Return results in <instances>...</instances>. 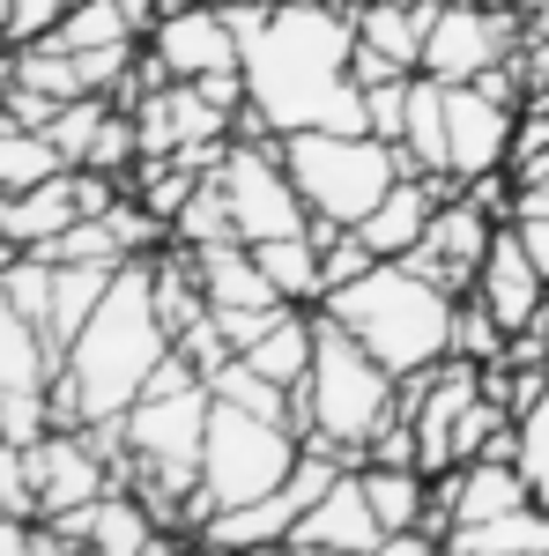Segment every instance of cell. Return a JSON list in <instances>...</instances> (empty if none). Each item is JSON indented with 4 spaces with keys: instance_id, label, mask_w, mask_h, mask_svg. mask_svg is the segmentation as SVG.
<instances>
[{
    "instance_id": "7a4b0ae2",
    "label": "cell",
    "mask_w": 549,
    "mask_h": 556,
    "mask_svg": "<svg viewBox=\"0 0 549 556\" xmlns=\"http://www.w3.org/2000/svg\"><path fill=\"white\" fill-rule=\"evenodd\" d=\"M149 260H157V253H149ZM149 260H127V267L112 275V290H104V304H97V319H89L83 334H75V349L60 356L67 379L83 386V416H89V424H120L134 401H141L149 371L171 356V327L157 319V298H149Z\"/></svg>"
},
{
    "instance_id": "2e32d148",
    "label": "cell",
    "mask_w": 549,
    "mask_h": 556,
    "mask_svg": "<svg viewBox=\"0 0 549 556\" xmlns=\"http://www.w3.org/2000/svg\"><path fill=\"white\" fill-rule=\"evenodd\" d=\"M83 223V186H75V172L45 178V186H30V193H0V253H45L60 230H75Z\"/></svg>"
},
{
    "instance_id": "8fae6325",
    "label": "cell",
    "mask_w": 549,
    "mask_h": 556,
    "mask_svg": "<svg viewBox=\"0 0 549 556\" xmlns=\"http://www.w3.org/2000/svg\"><path fill=\"white\" fill-rule=\"evenodd\" d=\"M467 298L483 304L506 334H527V327L542 319L549 275H542V260L527 253L520 223H498V238H490V253H483V267H475V290H467Z\"/></svg>"
},
{
    "instance_id": "30bf717a",
    "label": "cell",
    "mask_w": 549,
    "mask_h": 556,
    "mask_svg": "<svg viewBox=\"0 0 549 556\" xmlns=\"http://www.w3.org/2000/svg\"><path fill=\"white\" fill-rule=\"evenodd\" d=\"M512 134H520V104L490 97L483 83H446L453 186H467V178H490V172H512Z\"/></svg>"
},
{
    "instance_id": "277c9868",
    "label": "cell",
    "mask_w": 549,
    "mask_h": 556,
    "mask_svg": "<svg viewBox=\"0 0 549 556\" xmlns=\"http://www.w3.org/2000/svg\"><path fill=\"white\" fill-rule=\"evenodd\" d=\"M290 401H297V438L304 445H327L349 468H364L372 438L401 416V379L349 327H335L320 312V349H312L304 386H290Z\"/></svg>"
},
{
    "instance_id": "e575fe53",
    "label": "cell",
    "mask_w": 549,
    "mask_h": 556,
    "mask_svg": "<svg viewBox=\"0 0 549 556\" xmlns=\"http://www.w3.org/2000/svg\"><path fill=\"white\" fill-rule=\"evenodd\" d=\"M67 8H75V0H15V8H8L0 45H38V38H52V30L67 23Z\"/></svg>"
},
{
    "instance_id": "f1b7e54d",
    "label": "cell",
    "mask_w": 549,
    "mask_h": 556,
    "mask_svg": "<svg viewBox=\"0 0 549 556\" xmlns=\"http://www.w3.org/2000/svg\"><path fill=\"white\" fill-rule=\"evenodd\" d=\"M52 45H67V52H112V45H141V30L127 23L120 0H75L67 23L52 30Z\"/></svg>"
},
{
    "instance_id": "d4e9b609",
    "label": "cell",
    "mask_w": 549,
    "mask_h": 556,
    "mask_svg": "<svg viewBox=\"0 0 549 556\" xmlns=\"http://www.w3.org/2000/svg\"><path fill=\"white\" fill-rule=\"evenodd\" d=\"M52 371H60V349L45 342V327L0 298V393H38L52 386Z\"/></svg>"
},
{
    "instance_id": "e0dca14e",
    "label": "cell",
    "mask_w": 549,
    "mask_h": 556,
    "mask_svg": "<svg viewBox=\"0 0 549 556\" xmlns=\"http://www.w3.org/2000/svg\"><path fill=\"white\" fill-rule=\"evenodd\" d=\"M453 193V178H416L401 172L394 178V193H386L379 208L357 223V238L372 245V260H409L423 245V230H431V215H438V201Z\"/></svg>"
},
{
    "instance_id": "7402d4cb",
    "label": "cell",
    "mask_w": 549,
    "mask_h": 556,
    "mask_svg": "<svg viewBox=\"0 0 549 556\" xmlns=\"http://www.w3.org/2000/svg\"><path fill=\"white\" fill-rule=\"evenodd\" d=\"M542 549H549V505L542 497L446 534V556H542Z\"/></svg>"
},
{
    "instance_id": "44dd1931",
    "label": "cell",
    "mask_w": 549,
    "mask_h": 556,
    "mask_svg": "<svg viewBox=\"0 0 549 556\" xmlns=\"http://www.w3.org/2000/svg\"><path fill=\"white\" fill-rule=\"evenodd\" d=\"M401 156H409V172L416 178H453V141H446V83H431L416 75L409 83V119H401V141H394Z\"/></svg>"
},
{
    "instance_id": "74e56055",
    "label": "cell",
    "mask_w": 549,
    "mask_h": 556,
    "mask_svg": "<svg viewBox=\"0 0 549 556\" xmlns=\"http://www.w3.org/2000/svg\"><path fill=\"white\" fill-rule=\"evenodd\" d=\"M30 534H38V519L0 513V556H30Z\"/></svg>"
},
{
    "instance_id": "52a82bcc",
    "label": "cell",
    "mask_w": 549,
    "mask_h": 556,
    "mask_svg": "<svg viewBox=\"0 0 549 556\" xmlns=\"http://www.w3.org/2000/svg\"><path fill=\"white\" fill-rule=\"evenodd\" d=\"M215 186H223L230 223H238L246 245L312 230V208H304V193H297L290 164H283V141H246V134H230V149H223V164H215Z\"/></svg>"
},
{
    "instance_id": "ba28073f",
    "label": "cell",
    "mask_w": 549,
    "mask_h": 556,
    "mask_svg": "<svg viewBox=\"0 0 549 556\" xmlns=\"http://www.w3.org/2000/svg\"><path fill=\"white\" fill-rule=\"evenodd\" d=\"M520 15L512 8H483V0H446L423 30V75L431 83H475L490 67H506L520 45Z\"/></svg>"
},
{
    "instance_id": "7c38bea8",
    "label": "cell",
    "mask_w": 549,
    "mask_h": 556,
    "mask_svg": "<svg viewBox=\"0 0 549 556\" xmlns=\"http://www.w3.org/2000/svg\"><path fill=\"white\" fill-rule=\"evenodd\" d=\"M141 45H149V60L164 67L171 83H201V75H223V67H246V45L230 30V15L223 8H201V0L171 8Z\"/></svg>"
},
{
    "instance_id": "f6af8a7d",
    "label": "cell",
    "mask_w": 549,
    "mask_h": 556,
    "mask_svg": "<svg viewBox=\"0 0 549 556\" xmlns=\"http://www.w3.org/2000/svg\"><path fill=\"white\" fill-rule=\"evenodd\" d=\"M8 8H15V0H0V30H8Z\"/></svg>"
},
{
    "instance_id": "ffe728a7",
    "label": "cell",
    "mask_w": 549,
    "mask_h": 556,
    "mask_svg": "<svg viewBox=\"0 0 549 556\" xmlns=\"http://www.w3.org/2000/svg\"><path fill=\"white\" fill-rule=\"evenodd\" d=\"M357 15V45H372L379 60H394L401 75H423V30L438 8H401V0H349Z\"/></svg>"
},
{
    "instance_id": "4316f807",
    "label": "cell",
    "mask_w": 549,
    "mask_h": 556,
    "mask_svg": "<svg viewBox=\"0 0 549 556\" xmlns=\"http://www.w3.org/2000/svg\"><path fill=\"white\" fill-rule=\"evenodd\" d=\"M60 172H67V156L52 149V134L15 127L0 112V193H30V186H45V178H60Z\"/></svg>"
},
{
    "instance_id": "603a6c76",
    "label": "cell",
    "mask_w": 549,
    "mask_h": 556,
    "mask_svg": "<svg viewBox=\"0 0 549 556\" xmlns=\"http://www.w3.org/2000/svg\"><path fill=\"white\" fill-rule=\"evenodd\" d=\"M52 267H60V275H52V319H45V342L67 356L75 334L97 319V304H104V290H112L120 267H89V260H52Z\"/></svg>"
},
{
    "instance_id": "ac0fdd59",
    "label": "cell",
    "mask_w": 549,
    "mask_h": 556,
    "mask_svg": "<svg viewBox=\"0 0 549 556\" xmlns=\"http://www.w3.org/2000/svg\"><path fill=\"white\" fill-rule=\"evenodd\" d=\"M297 519H304V497H297L290 482L283 490H267V497H253V505H223L215 519H201V549L209 556H230V549H267V542H290Z\"/></svg>"
},
{
    "instance_id": "60d3db41",
    "label": "cell",
    "mask_w": 549,
    "mask_h": 556,
    "mask_svg": "<svg viewBox=\"0 0 549 556\" xmlns=\"http://www.w3.org/2000/svg\"><path fill=\"white\" fill-rule=\"evenodd\" d=\"M230 556H297L290 542H267V549H230Z\"/></svg>"
},
{
    "instance_id": "8d00e7d4",
    "label": "cell",
    "mask_w": 549,
    "mask_h": 556,
    "mask_svg": "<svg viewBox=\"0 0 549 556\" xmlns=\"http://www.w3.org/2000/svg\"><path fill=\"white\" fill-rule=\"evenodd\" d=\"M379 556H446V542H438V534H423V527H409V534H386Z\"/></svg>"
},
{
    "instance_id": "484cf974",
    "label": "cell",
    "mask_w": 549,
    "mask_h": 556,
    "mask_svg": "<svg viewBox=\"0 0 549 556\" xmlns=\"http://www.w3.org/2000/svg\"><path fill=\"white\" fill-rule=\"evenodd\" d=\"M357 482H364V497H372V513H379L386 534H409V527H423V513H431V475L423 468H379V460H364Z\"/></svg>"
},
{
    "instance_id": "d6a6232c",
    "label": "cell",
    "mask_w": 549,
    "mask_h": 556,
    "mask_svg": "<svg viewBox=\"0 0 549 556\" xmlns=\"http://www.w3.org/2000/svg\"><path fill=\"white\" fill-rule=\"evenodd\" d=\"M520 475H527V490L549 505V393L520 416Z\"/></svg>"
},
{
    "instance_id": "9c48e42d",
    "label": "cell",
    "mask_w": 549,
    "mask_h": 556,
    "mask_svg": "<svg viewBox=\"0 0 549 556\" xmlns=\"http://www.w3.org/2000/svg\"><path fill=\"white\" fill-rule=\"evenodd\" d=\"M30 453V490H38V519H60L75 505H97L104 490H120V468L104 460V445L89 430H45Z\"/></svg>"
},
{
    "instance_id": "cb8c5ba5",
    "label": "cell",
    "mask_w": 549,
    "mask_h": 556,
    "mask_svg": "<svg viewBox=\"0 0 549 556\" xmlns=\"http://www.w3.org/2000/svg\"><path fill=\"white\" fill-rule=\"evenodd\" d=\"M253 260L267 267V282L283 290V304H304V312L327 304V260H320V238H312V230H297V238H260Z\"/></svg>"
},
{
    "instance_id": "83f0119b",
    "label": "cell",
    "mask_w": 549,
    "mask_h": 556,
    "mask_svg": "<svg viewBox=\"0 0 549 556\" xmlns=\"http://www.w3.org/2000/svg\"><path fill=\"white\" fill-rule=\"evenodd\" d=\"M215 401H230V408H246V416H267V424H290L297 430V401H290V386H275V379H260L246 356H230L223 371L209 379Z\"/></svg>"
},
{
    "instance_id": "6da1fadb",
    "label": "cell",
    "mask_w": 549,
    "mask_h": 556,
    "mask_svg": "<svg viewBox=\"0 0 549 556\" xmlns=\"http://www.w3.org/2000/svg\"><path fill=\"white\" fill-rule=\"evenodd\" d=\"M357 52V15L349 0H275L260 38L246 45V141H283V134L327 127V134H372L364 127V89L349 83Z\"/></svg>"
},
{
    "instance_id": "5bb4252c",
    "label": "cell",
    "mask_w": 549,
    "mask_h": 556,
    "mask_svg": "<svg viewBox=\"0 0 549 556\" xmlns=\"http://www.w3.org/2000/svg\"><path fill=\"white\" fill-rule=\"evenodd\" d=\"M52 527L75 542V556H157V549H178L134 490H104L97 505H75V513H60Z\"/></svg>"
},
{
    "instance_id": "8992f818",
    "label": "cell",
    "mask_w": 549,
    "mask_h": 556,
    "mask_svg": "<svg viewBox=\"0 0 549 556\" xmlns=\"http://www.w3.org/2000/svg\"><path fill=\"white\" fill-rule=\"evenodd\" d=\"M304 453V438L290 424L246 416L230 401H215L209 416V453H201V490L186 497V534H201V519H215L223 505H253L267 490H283Z\"/></svg>"
},
{
    "instance_id": "4fadbf2b",
    "label": "cell",
    "mask_w": 549,
    "mask_h": 556,
    "mask_svg": "<svg viewBox=\"0 0 549 556\" xmlns=\"http://www.w3.org/2000/svg\"><path fill=\"white\" fill-rule=\"evenodd\" d=\"M490 238H498V215H483L461 186H453V193L438 201V215H431L423 245L409 253V267H416V275H431L438 290L467 298V290H475V267H483V253H490Z\"/></svg>"
},
{
    "instance_id": "4dcf8cb0",
    "label": "cell",
    "mask_w": 549,
    "mask_h": 556,
    "mask_svg": "<svg viewBox=\"0 0 549 556\" xmlns=\"http://www.w3.org/2000/svg\"><path fill=\"white\" fill-rule=\"evenodd\" d=\"M52 275H60V267H52L45 253H15L8 267H0V298L15 304L23 319L45 327V319H52Z\"/></svg>"
},
{
    "instance_id": "b9f144b4",
    "label": "cell",
    "mask_w": 549,
    "mask_h": 556,
    "mask_svg": "<svg viewBox=\"0 0 549 556\" xmlns=\"http://www.w3.org/2000/svg\"><path fill=\"white\" fill-rule=\"evenodd\" d=\"M527 112H535V119H549V89H535V97H527Z\"/></svg>"
},
{
    "instance_id": "d590c367",
    "label": "cell",
    "mask_w": 549,
    "mask_h": 556,
    "mask_svg": "<svg viewBox=\"0 0 549 556\" xmlns=\"http://www.w3.org/2000/svg\"><path fill=\"white\" fill-rule=\"evenodd\" d=\"M0 513L38 519V490H30V453L0 438Z\"/></svg>"
},
{
    "instance_id": "ee69618b",
    "label": "cell",
    "mask_w": 549,
    "mask_h": 556,
    "mask_svg": "<svg viewBox=\"0 0 549 556\" xmlns=\"http://www.w3.org/2000/svg\"><path fill=\"white\" fill-rule=\"evenodd\" d=\"M157 556H209V549H201V542H186V549H157Z\"/></svg>"
},
{
    "instance_id": "f35d334b",
    "label": "cell",
    "mask_w": 549,
    "mask_h": 556,
    "mask_svg": "<svg viewBox=\"0 0 549 556\" xmlns=\"http://www.w3.org/2000/svg\"><path fill=\"white\" fill-rule=\"evenodd\" d=\"M520 238H527V253L542 260V275H549V215H520Z\"/></svg>"
},
{
    "instance_id": "836d02e7",
    "label": "cell",
    "mask_w": 549,
    "mask_h": 556,
    "mask_svg": "<svg viewBox=\"0 0 549 556\" xmlns=\"http://www.w3.org/2000/svg\"><path fill=\"white\" fill-rule=\"evenodd\" d=\"M409 83L416 75H394V83H372L364 89V127L379 141H401V119H409Z\"/></svg>"
},
{
    "instance_id": "bcb514c9",
    "label": "cell",
    "mask_w": 549,
    "mask_h": 556,
    "mask_svg": "<svg viewBox=\"0 0 549 556\" xmlns=\"http://www.w3.org/2000/svg\"><path fill=\"white\" fill-rule=\"evenodd\" d=\"M297 556H304V549H297Z\"/></svg>"
},
{
    "instance_id": "1f68e13d",
    "label": "cell",
    "mask_w": 549,
    "mask_h": 556,
    "mask_svg": "<svg viewBox=\"0 0 549 556\" xmlns=\"http://www.w3.org/2000/svg\"><path fill=\"white\" fill-rule=\"evenodd\" d=\"M506 342H512V334L475 298L453 304V356H467V364H483V371H490V364H506Z\"/></svg>"
},
{
    "instance_id": "3957f363",
    "label": "cell",
    "mask_w": 549,
    "mask_h": 556,
    "mask_svg": "<svg viewBox=\"0 0 549 556\" xmlns=\"http://www.w3.org/2000/svg\"><path fill=\"white\" fill-rule=\"evenodd\" d=\"M453 290H438L431 275H416L409 260H379V267H364L357 282H341L327 290V319L349 327L357 342L379 356L394 379H416L431 364H446L453 356Z\"/></svg>"
},
{
    "instance_id": "ab89813d",
    "label": "cell",
    "mask_w": 549,
    "mask_h": 556,
    "mask_svg": "<svg viewBox=\"0 0 549 556\" xmlns=\"http://www.w3.org/2000/svg\"><path fill=\"white\" fill-rule=\"evenodd\" d=\"M512 15H520L527 30H549V0H512Z\"/></svg>"
},
{
    "instance_id": "7bdbcfd3",
    "label": "cell",
    "mask_w": 549,
    "mask_h": 556,
    "mask_svg": "<svg viewBox=\"0 0 549 556\" xmlns=\"http://www.w3.org/2000/svg\"><path fill=\"white\" fill-rule=\"evenodd\" d=\"M201 8H267V0H201Z\"/></svg>"
},
{
    "instance_id": "5b68a950",
    "label": "cell",
    "mask_w": 549,
    "mask_h": 556,
    "mask_svg": "<svg viewBox=\"0 0 549 556\" xmlns=\"http://www.w3.org/2000/svg\"><path fill=\"white\" fill-rule=\"evenodd\" d=\"M283 164H290L312 223H341V230H357L394 193V178L409 172V156L394 141H379V134H327V127L283 134Z\"/></svg>"
},
{
    "instance_id": "f546056e",
    "label": "cell",
    "mask_w": 549,
    "mask_h": 556,
    "mask_svg": "<svg viewBox=\"0 0 549 556\" xmlns=\"http://www.w3.org/2000/svg\"><path fill=\"white\" fill-rule=\"evenodd\" d=\"M104 119H112V97H75V104H60L52 112V149L67 156V172L75 164H89V149H97V134H104Z\"/></svg>"
},
{
    "instance_id": "d6986e66",
    "label": "cell",
    "mask_w": 549,
    "mask_h": 556,
    "mask_svg": "<svg viewBox=\"0 0 549 556\" xmlns=\"http://www.w3.org/2000/svg\"><path fill=\"white\" fill-rule=\"evenodd\" d=\"M194 275H201L209 312H267V304H283V290L267 282V267L253 260V245H246V238L201 245V253H194Z\"/></svg>"
},
{
    "instance_id": "9a60e30c",
    "label": "cell",
    "mask_w": 549,
    "mask_h": 556,
    "mask_svg": "<svg viewBox=\"0 0 549 556\" xmlns=\"http://www.w3.org/2000/svg\"><path fill=\"white\" fill-rule=\"evenodd\" d=\"M379 542H386V527L372 513L357 468L341 475L320 505H304V519H297V534H290V549H304V556H379Z\"/></svg>"
}]
</instances>
